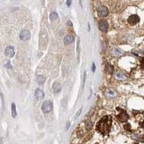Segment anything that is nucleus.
I'll return each mask as SVG.
<instances>
[{
  "label": "nucleus",
  "mask_w": 144,
  "mask_h": 144,
  "mask_svg": "<svg viewBox=\"0 0 144 144\" xmlns=\"http://www.w3.org/2000/svg\"><path fill=\"white\" fill-rule=\"evenodd\" d=\"M5 53H6V56H8L9 57L12 58L14 56H15V50H14V48L12 46H8L7 48H6V51H5Z\"/></svg>",
  "instance_id": "nucleus-7"
},
{
  "label": "nucleus",
  "mask_w": 144,
  "mask_h": 144,
  "mask_svg": "<svg viewBox=\"0 0 144 144\" xmlns=\"http://www.w3.org/2000/svg\"><path fill=\"white\" fill-rule=\"evenodd\" d=\"M69 127H70V122H68L67 125H66V130H68Z\"/></svg>",
  "instance_id": "nucleus-26"
},
{
  "label": "nucleus",
  "mask_w": 144,
  "mask_h": 144,
  "mask_svg": "<svg viewBox=\"0 0 144 144\" xmlns=\"http://www.w3.org/2000/svg\"><path fill=\"white\" fill-rule=\"evenodd\" d=\"M140 21V18L138 15H131V16L129 17V18L128 19V22L131 25H135L136 23H138V22Z\"/></svg>",
  "instance_id": "nucleus-6"
},
{
  "label": "nucleus",
  "mask_w": 144,
  "mask_h": 144,
  "mask_svg": "<svg viewBox=\"0 0 144 144\" xmlns=\"http://www.w3.org/2000/svg\"><path fill=\"white\" fill-rule=\"evenodd\" d=\"M114 71V68L112 67L111 65H107L106 66V72L108 74H112Z\"/></svg>",
  "instance_id": "nucleus-16"
},
{
  "label": "nucleus",
  "mask_w": 144,
  "mask_h": 144,
  "mask_svg": "<svg viewBox=\"0 0 144 144\" xmlns=\"http://www.w3.org/2000/svg\"><path fill=\"white\" fill-rule=\"evenodd\" d=\"M19 38L22 40H28L30 38V32L28 30H23L19 34Z\"/></svg>",
  "instance_id": "nucleus-5"
},
{
  "label": "nucleus",
  "mask_w": 144,
  "mask_h": 144,
  "mask_svg": "<svg viewBox=\"0 0 144 144\" xmlns=\"http://www.w3.org/2000/svg\"><path fill=\"white\" fill-rule=\"evenodd\" d=\"M58 14L56 12H53L51 13V15H50V19H51V20H55V19H56L58 18Z\"/></svg>",
  "instance_id": "nucleus-18"
},
{
  "label": "nucleus",
  "mask_w": 144,
  "mask_h": 144,
  "mask_svg": "<svg viewBox=\"0 0 144 144\" xmlns=\"http://www.w3.org/2000/svg\"><path fill=\"white\" fill-rule=\"evenodd\" d=\"M74 41V36H72V35H66V36L65 37V38H64V43H65L66 45L71 44V43H72Z\"/></svg>",
  "instance_id": "nucleus-10"
},
{
  "label": "nucleus",
  "mask_w": 144,
  "mask_h": 144,
  "mask_svg": "<svg viewBox=\"0 0 144 144\" xmlns=\"http://www.w3.org/2000/svg\"><path fill=\"white\" fill-rule=\"evenodd\" d=\"M5 66H6L7 68H12V65L10 64V61H7V63H6V64H5Z\"/></svg>",
  "instance_id": "nucleus-21"
},
{
  "label": "nucleus",
  "mask_w": 144,
  "mask_h": 144,
  "mask_svg": "<svg viewBox=\"0 0 144 144\" xmlns=\"http://www.w3.org/2000/svg\"><path fill=\"white\" fill-rule=\"evenodd\" d=\"M106 94L108 97H115L117 95V92H115V91H113V90H107V92H106Z\"/></svg>",
  "instance_id": "nucleus-15"
},
{
  "label": "nucleus",
  "mask_w": 144,
  "mask_h": 144,
  "mask_svg": "<svg viewBox=\"0 0 144 144\" xmlns=\"http://www.w3.org/2000/svg\"><path fill=\"white\" fill-rule=\"evenodd\" d=\"M36 80H37V82H38L39 84H43L45 82V79L44 77H43V76H41V75H40V76H38V77H37Z\"/></svg>",
  "instance_id": "nucleus-14"
},
{
  "label": "nucleus",
  "mask_w": 144,
  "mask_h": 144,
  "mask_svg": "<svg viewBox=\"0 0 144 144\" xmlns=\"http://www.w3.org/2000/svg\"><path fill=\"white\" fill-rule=\"evenodd\" d=\"M81 112H82V108H81V109H79V110H78V112H77V114L75 115V116H74V118L77 119L79 118V116L80 115V114L81 113Z\"/></svg>",
  "instance_id": "nucleus-20"
},
{
  "label": "nucleus",
  "mask_w": 144,
  "mask_h": 144,
  "mask_svg": "<svg viewBox=\"0 0 144 144\" xmlns=\"http://www.w3.org/2000/svg\"><path fill=\"white\" fill-rule=\"evenodd\" d=\"M86 79V72H84V80H83V88H84V84H85Z\"/></svg>",
  "instance_id": "nucleus-23"
},
{
  "label": "nucleus",
  "mask_w": 144,
  "mask_h": 144,
  "mask_svg": "<svg viewBox=\"0 0 144 144\" xmlns=\"http://www.w3.org/2000/svg\"><path fill=\"white\" fill-rule=\"evenodd\" d=\"M113 53L116 56H121L123 53V52L121 50H120V49H115L113 51Z\"/></svg>",
  "instance_id": "nucleus-17"
},
{
  "label": "nucleus",
  "mask_w": 144,
  "mask_h": 144,
  "mask_svg": "<svg viewBox=\"0 0 144 144\" xmlns=\"http://www.w3.org/2000/svg\"><path fill=\"white\" fill-rule=\"evenodd\" d=\"M116 77H118V79H120V80H125L127 79V76L122 72H118V74H116Z\"/></svg>",
  "instance_id": "nucleus-12"
},
{
  "label": "nucleus",
  "mask_w": 144,
  "mask_h": 144,
  "mask_svg": "<svg viewBox=\"0 0 144 144\" xmlns=\"http://www.w3.org/2000/svg\"><path fill=\"white\" fill-rule=\"evenodd\" d=\"M95 70H96V66H95V63H94V62H93L92 66V71L93 72H94Z\"/></svg>",
  "instance_id": "nucleus-22"
},
{
  "label": "nucleus",
  "mask_w": 144,
  "mask_h": 144,
  "mask_svg": "<svg viewBox=\"0 0 144 144\" xmlns=\"http://www.w3.org/2000/svg\"><path fill=\"white\" fill-rule=\"evenodd\" d=\"M71 4V0H67V6H70Z\"/></svg>",
  "instance_id": "nucleus-25"
},
{
  "label": "nucleus",
  "mask_w": 144,
  "mask_h": 144,
  "mask_svg": "<svg viewBox=\"0 0 144 144\" xmlns=\"http://www.w3.org/2000/svg\"><path fill=\"white\" fill-rule=\"evenodd\" d=\"M53 92L56 94H58L61 91V85L60 83H55L53 86Z\"/></svg>",
  "instance_id": "nucleus-11"
},
{
  "label": "nucleus",
  "mask_w": 144,
  "mask_h": 144,
  "mask_svg": "<svg viewBox=\"0 0 144 144\" xmlns=\"http://www.w3.org/2000/svg\"><path fill=\"white\" fill-rule=\"evenodd\" d=\"M111 124H112V118L110 116L107 115L101 119L100 121L97 123V128L102 134H107L110 131Z\"/></svg>",
  "instance_id": "nucleus-1"
},
{
  "label": "nucleus",
  "mask_w": 144,
  "mask_h": 144,
  "mask_svg": "<svg viewBox=\"0 0 144 144\" xmlns=\"http://www.w3.org/2000/svg\"><path fill=\"white\" fill-rule=\"evenodd\" d=\"M77 57L79 58V39L77 40Z\"/></svg>",
  "instance_id": "nucleus-19"
},
{
  "label": "nucleus",
  "mask_w": 144,
  "mask_h": 144,
  "mask_svg": "<svg viewBox=\"0 0 144 144\" xmlns=\"http://www.w3.org/2000/svg\"><path fill=\"white\" fill-rule=\"evenodd\" d=\"M99 28L101 31L107 32L108 30V23L105 20H101L99 23Z\"/></svg>",
  "instance_id": "nucleus-4"
},
{
  "label": "nucleus",
  "mask_w": 144,
  "mask_h": 144,
  "mask_svg": "<svg viewBox=\"0 0 144 144\" xmlns=\"http://www.w3.org/2000/svg\"><path fill=\"white\" fill-rule=\"evenodd\" d=\"M11 109H12V116L13 118H15L17 116V111H16V105L15 103H12L11 105Z\"/></svg>",
  "instance_id": "nucleus-13"
},
{
  "label": "nucleus",
  "mask_w": 144,
  "mask_h": 144,
  "mask_svg": "<svg viewBox=\"0 0 144 144\" xmlns=\"http://www.w3.org/2000/svg\"><path fill=\"white\" fill-rule=\"evenodd\" d=\"M53 107V105H52L51 102L50 101H45L42 105V110L44 113H48V112H51Z\"/></svg>",
  "instance_id": "nucleus-2"
},
{
  "label": "nucleus",
  "mask_w": 144,
  "mask_h": 144,
  "mask_svg": "<svg viewBox=\"0 0 144 144\" xmlns=\"http://www.w3.org/2000/svg\"><path fill=\"white\" fill-rule=\"evenodd\" d=\"M117 118H118V120H120V121L125 122L128 120V115L126 112H122V113H120V115H118V116H117Z\"/></svg>",
  "instance_id": "nucleus-9"
},
{
  "label": "nucleus",
  "mask_w": 144,
  "mask_h": 144,
  "mask_svg": "<svg viewBox=\"0 0 144 144\" xmlns=\"http://www.w3.org/2000/svg\"><path fill=\"white\" fill-rule=\"evenodd\" d=\"M97 13H98V15L99 17H106L107 16L109 11L106 6H101L97 9Z\"/></svg>",
  "instance_id": "nucleus-3"
},
{
  "label": "nucleus",
  "mask_w": 144,
  "mask_h": 144,
  "mask_svg": "<svg viewBox=\"0 0 144 144\" xmlns=\"http://www.w3.org/2000/svg\"><path fill=\"white\" fill-rule=\"evenodd\" d=\"M67 25H68L70 26V27H72V26H73V24H72V23L71 22L70 20H68V21L67 22Z\"/></svg>",
  "instance_id": "nucleus-24"
},
{
  "label": "nucleus",
  "mask_w": 144,
  "mask_h": 144,
  "mask_svg": "<svg viewBox=\"0 0 144 144\" xmlns=\"http://www.w3.org/2000/svg\"><path fill=\"white\" fill-rule=\"evenodd\" d=\"M35 96L36 99H38V100H40V99L44 98V92L41 90L37 89L35 92Z\"/></svg>",
  "instance_id": "nucleus-8"
}]
</instances>
